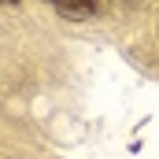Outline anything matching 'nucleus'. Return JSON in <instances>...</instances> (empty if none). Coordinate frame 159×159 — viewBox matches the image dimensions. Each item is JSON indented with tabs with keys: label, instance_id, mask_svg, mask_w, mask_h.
Here are the masks:
<instances>
[{
	"label": "nucleus",
	"instance_id": "nucleus-1",
	"mask_svg": "<svg viewBox=\"0 0 159 159\" xmlns=\"http://www.w3.org/2000/svg\"><path fill=\"white\" fill-rule=\"evenodd\" d=\"M52 4H56V11H63L70 19H85L96 11V0H52Z\"/></svg>",
	"mask_w": 159,
	"mask_h": 159
},
{
	"label": "nucleus",
	"instance_id": "nucleus-2",
	"mask_svg": "<svg viewBox=\"0 0 159 159\" xmlns=\"http://www.w3.org/2000/svg\"><path fill=\"white\" fill-rule=\"evenodd\" d=\"M0 4H15V0H0Z\"/></svg>",
	"mask_w": 159,
	"mask_h": 159
}]
</instances>
